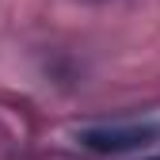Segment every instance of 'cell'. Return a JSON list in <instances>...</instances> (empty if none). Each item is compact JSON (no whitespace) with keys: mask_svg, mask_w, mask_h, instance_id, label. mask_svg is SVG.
Instances as JSON below:
<instances>
[{"mask_svg":"<svg viewBox=\"0 0 160 160\" xmlns=\"http://www.w3.org/2000/svg\"><path fill=\"white\" fill-rule=\"evenodd\" d=\"M149 160H160V156H149Z\"/></svg>","mask_w":160,"mask_h":160,"instance_id":"2","label":"cell"},{"mask_svg":"<svg viewBox=\"0 0 160 160\" xmlns=\"http://www.w3.org/2000/svg\"><path fill=\"white\" fill-rule=\"evenodd\" d=\"M160 137L156 122H114V126H92L80 133L92 152H126V149H141Z\"/></svg>","mask_w":160,"mask_h":160,"instance_id":"1","label":"cell"}]
</instances>
